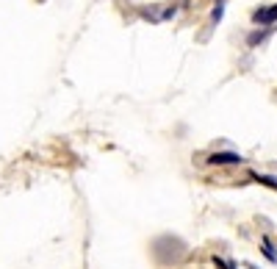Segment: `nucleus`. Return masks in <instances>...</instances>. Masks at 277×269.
<instances>
[{
  "label": "nucleus",
  "mask_w": 277,
  "mask_h": 269,
  "mask_svg": "<svg viewBox=\"0 0 277 269\" xmlns=\"http://www.w3.org/2000/svg\"><path fill=\"white\" fill-rule=\"evenodd\" d=\"M211 164H241V158L233 153H219V156H211Z\"/></svg>",
  "instance_id": "2"
},
{
  "label": "nucleus",
  "mask_w": 277,
  "mask_h": 269,
  "mask_svg": "<svg viewBox=\"0 0 277 269\" xmlns=\"http://www.w3.org/2000/svg\"><path fill=\"white\" fill-rule=\"evenodd\" d=\"M252 20H255V22H260V25H266V22H275V20H277V6H269V9H258Z\"/></svg>",
  "instance_id": "1"
}]
</instances>
